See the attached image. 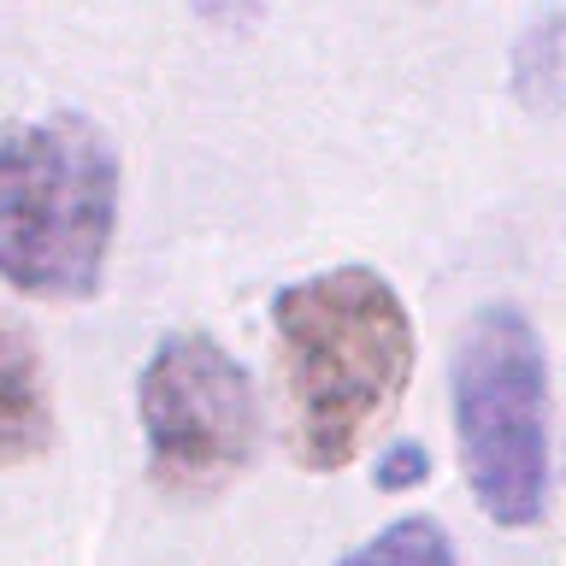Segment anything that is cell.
Segmentation results:
<instances>
[{
    "label": "cell",
    "instance_id": "8992f818",
    "mask_svg": "<svg viewBox=\"0 0 566 566\" xmlns=\"http://www.w3.org/2000/svg\"><path fill=\"white\" fill-rule=\"evenodd\" d=\"M513 95L531 113L566 106V12H537L513 35Z\"/></svg>",
    "mask_w": 566,
    "mask_h": 566
},
{
    "label": "cell",
    "instance_id": "3957f363",
    "mask_svg": "<svg viewBox=\"0 0 566 566\" xmlns=\"http://www.w3.org/2000/svg\"><path fill=\"white\" fill-rule=\"evenodd\" d=\"M449 413L467 495L490 525L531 531L548 513V360L513 301L478 307L449 354Z\"/></svg>",
    "mask_w": 566,
    "mask_h": 566
},
{
    "label": "cell",
    "instance_id": "6da1fadb",
    "mask_svg": "<svg viewBox=\"0 0 566 566\" xmlns=\"http://www.w3.org/2000/svg\"><path fill=\"white\" fill-rule=\"evenodd\" d=\"M283 371V449L325 478L360 460L413 378V313L378 265H325L272 295Z\"/></svg>",
    "mask_w": 566,
    "mask_h": 566
},
{
    "label": "cell",
    "instance_id": "ba28073f",
    "mask_svg": "<svg viewBox=\"0 0 566 566\" xmlns=\"http://www.w3.org/2000/svg\"><path fill=\"white\" fill-rule=\"evenodd\" d=\"M424 478H431V449L413 437L389 442V449L378 454V467H371V484H378L384 495H401V490H419Z\"/></svg>",
    "mask_w": 566,
    "mask_h": 566
},
{
    "label": "cell",
    "instance_id": "52a82bcc",
    "mask_svg": "<svg viewBox=\"0 0 566 566\" xmlns=\"http://www.w3.org/2000/svg\"><path fill=\"white\" fill-rule=\"evenodd\" d=\"M331 566H460V548L442 531V520H431V513H401L384 531H371L366 543H354L348 555H336Z\"/></svg>",
    "mask_w": 566,
    "mask_h": 566
},
{
    "label": "cell",
    "instance_id": "7a4b0ae2",
    "mask_svg": "<svg viewBox=\"0 0 566 566\" xmlns=\"http://www.w3.org/2000/svg\"><path fill=\"white\" fill-rule=\"evenodd\" d=\"M118 148L83 113L0 124V283L30 301H88L118 237Z\"/></svg>",
    "mask_w": 566,
    "mask_h": 566
},
{
    "label": "cell",
    "instance_id": "5b68a950",
    "mask_svg": "<svg viewBox=\"0 0 566 566\" xmlns=\"http://www.w3.org/2000/svg\"><path fill=\"white\" fill-rule=\"evenodd\" d=\"M53 449V384L35 336L0 313V472Z\"/></svg>",
    "mask_w": 566,
    "mask_h": 566
},
{
    "label": "cell",
    "instance_id": "277c9868",
    "mask_svg": "<svg viewBox=\"0 0 566 566\" xmlns=\"http://www.w3.org/2000/svg\"><path fill=\"white\" fill-rule=\"evenodd\" d=\"M148 472L171 495H219L254 467L260 389L212 331H166L136 371Z\"/></svg>",
    "mask_w": 566,
    "mask_h": 566
}]
</instances>
